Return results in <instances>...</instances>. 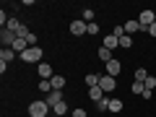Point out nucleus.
<instances>
[{
    "label": "nucleus",
    "mask_w": 156,
    "mask_h": 117,
    "mask_svg": "<svg viewBox=\"0 0 156 117\" xmlns=\"http://www.w3.org/2000/svg\"><path fill=\"white\" fill-rule=\"evenodd\" d=\"M99 73H89V76H86V86H89V89H91V86H99Z\"/></svg>",
    "instance_id": "nucleus-16"
},
{
    "label": "nucleus",
    "mask_w": 156,
    "mask_h": 117,
    "mask_svg": "<svg viewBox=\"0 0 156 117\" xmlns=\"http://www.w3.org/2000/svg\"><path fill=\"white\" fill-rule=\"evenodd\" d=\"M83 21L86 23H94V11H91V8H86V11H83Z\"/></svg>",
    "instance_id": "nucleus-25"
},
{
    "label": "nucleus",
    "mask_w": 156,
    "mask_h": 117,
    "mask_svg": "<svg viewBox=\"0 0 156 117\" xmlns=\"http://www.w3.org/2000/svg\"><path fill=\"white\" fill-rule=\"evenodd\" d=\"M99 86H101V91H115L117 81H115V78H112V76H107V73H104V76L99 78Z\"/></svg>",
    "instance_id": "nucleus-6"
},
{
    "label": "nucleus",
    "mask_w": 156,
    "mask_h": 117,
    "mask_svg": "<svg viewBox=\"0 0 156 117\" xmlns=\"http://www.w3.org/2000/svg\"><path fill=\"white\" fill-rule=\"evenodd\" d=\"M68 31H70L73 37H83V34H89V23H86L83 18H76V21H70Z\"/></svg>",
    "instance_id": "nucleus-2"
},
{
    "label": "nucleus",
    "mask_w": 156,
    "mask_h": 117,
    "mask_svg": "<svg viewBox=\"0 0 156 117\" xmlns=\"http://www.w3.org/2000/svg\"><path fill=\"white\" fill-rule=\"evenodd\" d=\"M52 112H55L57 117H60V115H65V112H68V104H65V101H60L57 107H52Z\"/></svg>",
    "instance_id": "nucleus-23"
},
{
    "label": "nucleus",
    "mask_w": 156,
    "mask_h": 117,
    "mask_svg": "<svg viewBox=\"0 0 156 117\" xmlns=\"http://www.w3.org/2000/svg\"><path fill=\"white\" fill-rule=\"evenodd\" d=\"M89 34H99V23H96V21L89 23Z\"/></svg>",
    "instance_id": "nucleus-29"
},
{
    "label": "nucleus",
    "mask_w": 156,
    "mask_h": 117,
    "mask_svg": "<svg viewBox=\"0 0 156 117\" xmlns=\"http://www.w3.org/2000/svg\"><path fill=\"white\" fill-rule=\"evenodd\" d=\"M50 83H52V91H62V86H65V78H62V76H52Z\"/></svg>",
    "instance_id": "nucleus-15"
},
{
    "label": "nucleus",
    "mask_w": 156,
    "mask_h": 117,
    "mask_svg": "<svg viewBox=\"0 0 156 117\" xmlns=\"http://www.w3.org/2000/svg\"><path fill=\"white\" fill-rule=\"evenodd\" d=\"M26 42H29V47H37V34L29 31V34H26Z\"/></svg>",
    "instance_id": "nucleus-27"
},
{
    "label": "nucleus",
    "mask_w": 156,
    "mask_h": 117,
    "mask_svg": "<svg viewBox=\"0 0 156 117\" xmlns=\"http://www.w3.org/2000/svg\"><path fill=\"white\" fill-rule=\"evenodd\" d=\"M99 60H101V62L107 65V62L112 60V50H107V47H101V50H99Z\"/></svg>",
    "instance_id": "nucleus-17"
},
{
    "label": "nucleus",
    "mask_w": 156,
    "mask_h": 117,
    "mask_svg": "<svg viewBox=\"0 0 156 117\" xmlns=\"http://www.w3.org/2000/svg\"><path fill=\"white\" fill-rule=\"evenodd\" d=\"M120 47H122V50H130V47H133V37H128V34H125V37L120 39Z\"/></svg>",
    "instance_id": "nucleus-20"
},
{
    "label": "nucleus",
    "mask_w": 156,
    "mask_h": 117,
    "mask_svg": "<svg viewBox=\"0 0 156 117\" xmlns=\"http://www.w3.org/2000/svg\"><path fill=\"white\" fill-rule=\"evenodd\" d=\"M47 112H52V107L47 104L44 99L31 101V104H29V115H31V117H47Z\"/></svg>",
    "instance_id": "nucleus-1"
},
{
    "label": "nucleus",
    "mask_w": 156,
    "mask_h": 117,
    "mask_svg": "<svg viewBox=\"0 0 156 117\" xmlns=\"http://www.w3.org/2000/svg\"><path fill=\"white\" fill-rule=\"evenodd\" d=\"M146 78H148V70H146V68H138V70H135V81H140V83H143Z\"/></svg>",
    "instance_id": "nucleus-21"
},
{
    "label": "nucleus",
    "mask_w": 156,
    "mask_h": 117,
    "mask_svg": "<svg viewBox=\"0 0 156 117\" xmlns=\"http://www.w3.org/2000/svg\"><path fill=\"white\" fill-rule=\"evenodd\" d=\"M89 96H91L94 101H101V99H104V91H101V86H91V89H89Z\"/></svg>",
    "instance_id": "nucleus-14"
},
{
    "label": "nucleus",
    "mask_w": 156,
    "mask_h": 117,
    "mask_svg": "<svg viewBox=\"0 0 156 117\" xmlns=\"http://www.w3.org/2000/svg\"><path fill=\"white\" fill-rule=\"evenodd\" d=\"M104 47L107 50H117V47H120V39H117L115 34H107L104 37Z\"/></svg>",
    "instance_id": "nucleus-10"
},
{
    "label": "nucleus",
    "mask_w": 156,
    "mask_h": 117,
    "mask_svg": "<svg viewBox=\"0 0 156 117\" xmlns=\"http://www.w3.org/2000/svg\"><path fill=\"white\" fill-rule=\"evenodd\" d=\"M143 31H148L151 37H156V23H151V26H148V29H143Z\"/></svg>",
    "instance_id": "nucleus-30"
},
{
    "label": "nucleus",
    "mask_w": 156,
    "mask_h": 117,
    "mask_svg": "<svg viewBox=\"0 0 156 117\" xmlns=\"http://www.w3.org/2000/svg\"><path fill=\"white\" fill-rule=\"evenodd\" d=\"M44 101H47V104H50V107H57V104H60V101H62V91H50Z\"/></svg>",
    "instance_id": "nucleus-9"
},
{
    "label": "nucleus",
    "mask_w": 156,
    "mask_h": 117,
    "mask_svg": "<svg viewBox=\"0 0 156 117\" xmlns=\"http://www.w3.org/2000/svg\"><path fill=\"white\" fill-rule=\"evenodd\" d=\"M143 86H146V91H154V89H156V78H154V76H148V78L143 81Z\"/></svg>",
    "instance_id": "nucleus-24"
},
{
    "label": "nucleus",
    "mask_w": 156,
    "mask_h": 117,
    "mask_svg": "<svg viewBox=\"0 0 156 117\" xmlns=\"http://www.w3.org/2000/svg\"><path fill=\"white\" fill-rule=\"evenodd\" d=\"M18 57H21L23 62H37V65H39V62H42V50H39V47H29V50L21 52Z\"/></svg>",
    "instance_id": "nucleus-3"
},
{
    "label": "nucleus",
    "mask_w": 156,
    "mask_h": 117,
    "mask_svg": "<svg viewBox=\"0 0 156 117\" xmlns=\"http://www.w3.org/2000/svg\"><path fill=\"white\" fill-rule=\"evenodd\" d=\"M37 73L42 76V81H52V76H55L50 62H39V65H37Z\"/></svg>",
    "instance_id": "nucleus-5"
},
{
    "label": "nucleus",
    "mask_w": 156,
    "mask_h": 117,
    "mask_svg": "<svg viewBox=\"0 0 156 117\" xmlns=\"http://www.w3.org/2000/svg\"><path fill=\"white\" fill-rule=\"evenodd\" d=\"M70 115H73V117H86V109H83V107H76Z\"/></svg>",
    "instance_id": "nucleus-28"
},
{
    "label": "nucleus",
    "mask_w": 156,
    "mask_h": 117,
    "mask_svg": "<svg viewBox=\"0 0 156 117\" xmlns=\"http://www.w3.org/2000/svg\"><path fill=\"white\" fill-rule=\"evenodd\" d=\"M120 70H122V62L117 60V57H112V60L107 62V76H112V78H115Z\"/></svg>",
    "instance_id": "nucleus-7"
},
{
    "label": "nucleus",
    "mask_w": 156,
    "mask_h": 117,
    "mask_svg": "<svg viewBox=\"0 0 156 117\" xmlns=\"http://www.w3.org/2000/svg\"><path fill=\"white\" fill-rule=\"evenodd\" d=\"M16 34L13 31H8V29H3V31H0V42H3V47H13V42H16Z\"/></svg>",
    "instance_id": "nucleus-8"
},
{
    "label": "nucleus",
    "mask_w": 156,
    "mask_h": 117,
    "mask_svg": "<svg viewBox=\"0 0 156 117\" xmlns=\"http://www.w3.org/2000/svg\"><path fill=\"white\" fill-rule=\"evenodd\" d=\"M109 112H122V99H109Z\"/></svg>",
    "instance_id": "nucleus-18"
},
{
    "label": "nucleus",
    "mask_w": 156,
    "mask_h": 117,
    "mask_svg": "<svg viewBox=\"0 0 156 117\" xmlns=\"http://www.w3.org/2000/svg\"><path fill=\"white\" fill-rule=\"evenodd\" d=\"M130 91H133V94H140V96H143V91H146V86L140 83V81H133V86H130Z\"/></svg>",
    "instance_id": "nucleus-19"
},
{
    "label": "nucleus",
    "mask_w": 156,
    "mask_h": 117,
    "mask_svg": "<svg viewBox=\"0 0 156 117\" xmlns=\"http://www.w3.org/2000/svg\"><path fill=\"white\" fill-rule=\"evenodd\" d=\"M96 109H99V112H109V99L104 96L101 101H96Z\"/></svg>",
    "instance_id": "nucleus-22"
},
{
    "label": "nucleus",
    "mask_w": 156,
    "mask_h": 117,
    "mask_svg": "<svg viewBox=\"0 0 156 117\" xmlns=\"http://www.w3.org/2000/svg\"><path fill=\"white\" fill-rule=\"evenodd\" d=\"M39 91H47V94H50V91H52V83H50V81H39Z\"/></svg>",
    "instance_id": "nucleus-26"
},
{
    "label": "nucleus",
    "mask_w": 156,
    "mask_h": 117,
    "mask_svg": "<svg viewBox=\"0 0 156 117\" xmlns=\"http://www.w3.org/2000/svg\"><path fill=\"white\" fill-rule=\"evenodd\" d=\"M138 23L143 29H148L151 23H156V16H154V11H140V16H138Z\"/></svg>",
    "instance_id": "nucleus-4"
},
{
    "label": "nucleus",
    "mask_w": 156,
    "mask_h": 117,
    "mask_svg": "<svg viewBox=\"0 0 156 117\" xmlns=\"http://www.w3.org/2000/svg\"><path fill=\"white\" fill-rule=\"evenodd\" d=\"M13 57H16V50H11V47H3L0 50V62H11Z\"/></svg>",
    "instance_id": "nucleus-11"
},
{
    "label": "nucleus",
    "mask_w": 156,
    "mask_h": 117,
    "mask_svg": "<svg viewBox=\"0 0 156 117\" xmlns=\"http://www.w3.org/2000/svg\"><path fill=\"white\" fill-rule=\"evenodd\" d=\"M11 50H16L18 55H21V52H26V50H29V42H26L23 37H18L16 42H13V47H11Z\"/></svg>",
    "instance_id": "nucleus-12"
},
{
    "label": "nucleus",
    "mask_w": 156,
    "mask_h": 117,
    "mask_svg": "<svg viewBox=\"0 0 156 117\" xmlns=\"http://www.w3.org/2000/svg\"><path fill=\"white\" fill-rule=\"evenodd\" d=\"M140 29H143V26L138 23V18H135V21H128V23H125V34H128V37H133V34H135V31H140Z\"/></svg>",
    "instance_id": "nucleus-13"
}]
</instances>
